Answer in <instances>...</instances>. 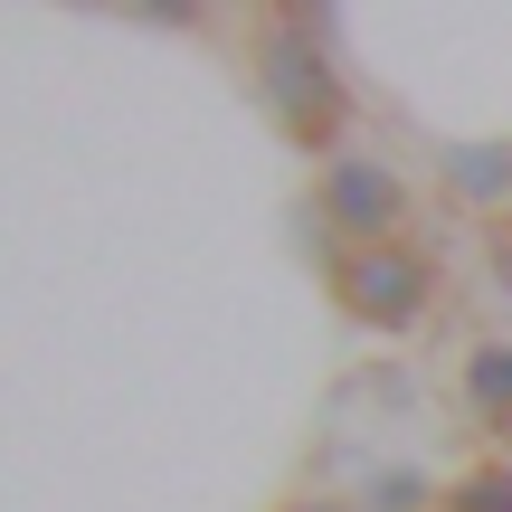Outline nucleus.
Listing matches in <instances>:
<instances>
[{"mask_svg":"<svg viewBox=\"0 0 512 512\" xmlns=\"http://www.w3.org/2000/svg\"><path fill=\"white\" fill-rule=\"evenodd\" d=\"M342 304L361 313V323H380V332H408L427 313V256H408V247H351L342 256Z\"/></svg>","mask_w":512,"mask_h":512,"instance_id":"obj_3","label":"nucleus"},{"mask_svg":"<svg viewBox=\"0 0 512 512\" xmlns=\"http://www.w3.org/2000/svg\"><path fill=\"white\" fill-rule=\"evenodd\" d=\"M294 512H332V503H294Z\"/></svg>","mask_w":512,"mask_h":512,"instance_id":"obj_9","label":"nucleus"},{"mask_svg":"<svg viewBox=\"0 0 512 512\" xmlns=\"http://www.w3.org/2000/svg\"><path fill=\"white\" fill-rule=\"evenodd\" d=\"M465 399H475L484 418H512V351L503 342H484L475 361H465Z\"/></svg>","mask_w":512,"mask_h":512,"instance_id":"obj_5","label":"nucleus"},{"mask_svg":"<svg viewBox=\"0 0 512 512\" xmlns=\"http://www.w3.org/2000/svg\"><path fill=\"white\" fill-rule=\"evenodd\" d=\"M143 10H152V19H190L200 0H143Z\"/></svg>","mask_w":512,"mask_h":512,"instance_id":"obj_7","label":"nucleus"},{"mask_svg":"<svg viewBox=\"0 0 512 512\" xmlns=\"http://www.w3.org/2000/svg\"><path fill=\"white\" fill-rule=\"evenodd\" d=\"M446 181H456L475 209L512 200V143H456V152H446Z\"/></svg>","mask_w":512,"mask_h":512,"instance_id":"obj_4","label":"nucleus"},{"mask_svg":"<svg viewBox=\"0 0 512 512\" xmlns=\"http://www.w3.org/2000/svg\"><path fill=\"white\" fill-rule=\"evenodd\" d=\"M446 512H512V475H503V465H484V475H465V484H456V503H446Z\"/></svg>","mask_w":512,"mask_h":512,"instance_id":"obj_6","label":"nucleus"},{"mask_svg":"<svg viewBox=\"0 0 512 512\" xmlns=\"http://www.w3.org/2000/svg\"><path fill=\"white\" fill-rule=\"evenodd\" d=\"M323 219L361 247H389L399 219H408V181L389 162H370V152H332L323 162Z\"/></svg>","mask_w":512,"mask_h":512,"instance_id":"obj_2","label":"nucleus"},{"mask_svg":"<svg viewBox=\"0 0 512 512\" xmlns=\"http://www.w3.org/2000/svg\"><path fill=\"white\" fill-rule=\"evenodd\" d=\"M256 86H266V105L285 114L294 143L323 152L332 133H342V76L323 67V48H313V29H275L266 38V67H256Z\"/></svg>","mask_w":512,"mask_h":512,"instance_id":"obj_1","label":"nucleus"},{"mask_svg":"<svg viewBox=\"0 0 512 512\" xmlns=\"http://www.w3.org/2000/svg\"><path fill=\"white\" fill-rule=\"evenodd\" d=\"M285 10H294V29H304V19H323V0H285Z\"/></svg>","mask_w":512,"mask_h":512,"instance_id":"obj_8","label":"nucleus"}]
</instances>
